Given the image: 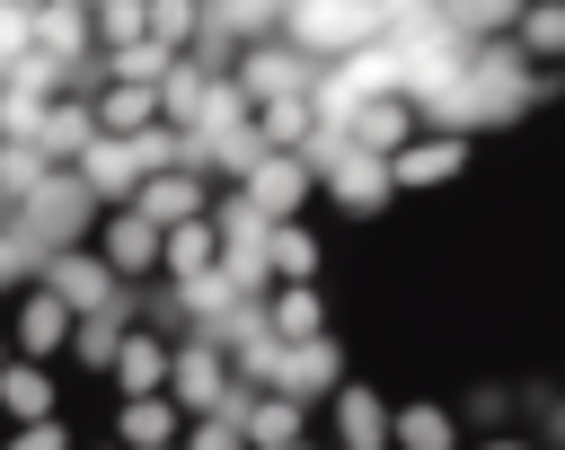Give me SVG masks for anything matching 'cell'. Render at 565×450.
<instances>
[{"label": "cell", "mask_w": 565, "mask_h": 450, "mask_svg": "<svg viewBox=\"0 0 565 450\" xmlns=\"http://www.w3.org/2000/svg\"><path fill=\"white\" fill-rule=\"evenodd\" d=\"M282 35L300 44V53H353V44H371L380 35V9L371 0H291L282 9Z\"/></svg>", "instance_id": "6da1fadb"}, {"label": "cell", "mask_w": 565, "mask_h": 450, "mask_svg": "<svg viewBox=\"0 0 565 450\" xmlns=\"http://www.w3.org/2000/svg\"><path fill=\"white\" fill-rule=\"evenodd\" d=\"M300 194H309L300 150H256V159H247V212H256V221H282Z\"/></svg>", "instance_id": "7a4b0ae2"}, {"label": "cell", "mask_w": 565, "mask_h": 450, "mask_svg": "<svg viewBox=\"0 0 565 450\" xmlns=\"http://www.w3.org/2000/svg\"><path fill=\"white\" fill-rule=\"evenodd\" d=\"M380 168H388V185H441V176L468 168V141H459V132H433V141L415 132V141H397Z\"/></svg>", "instance_id": "3957f363"}, {"label": "cell", "mask_w": 565, "mask_h": 450, "mask_svg": "<svg viewBox=\"0 0 565 450\" xmlns=\"http://www.w3.org/2000/svg\"><path fill=\"white\" fill-rule=\"evenodd\" d=\"M35 265H44V291H53V300H62L71 318H79V309H106V300H115V274H106L97 256H71V247H53V256H35Z\"/></svg>", "instance_id": "277c9868"}, {"label": "cell", "mask_w": 565, "mask_h": 450, "mask_svg": "<svg viewBox=\"0 0 565 450\" xmlns=\"http://www.w3.org/2000/svg\"><path fill=\"white\" fill-rule=\"evenodd\" d=\"M194 203H203V176H194V168H150V176L132 185V212H141V221H159V229L194 221Z\"/></svg>", "instance_id": "5b68a950"}, {"label": "cell", "mask_w": 565, "mask_h": 450, "mask_svg": "<svg viewBox=\"0 0 565 450\" xmlns=\"http://www.w3.org/2000/svg\"><path fill=\"white\" fill-rule=\"evenodd\" d=\"M97 265H106L115 282H124V274H150V265H159V221H141V212L124 203V212L106 221V247H97Z\"/></svg>", "instance_id": "8992f818"}, {"label": "cell", "mask_w": 565, "mask_h": 450, "mask_svg": "<svg viewBox=\"0 0 565 450\" xmlns=\"http://www.w3.org/2000/svg\"><path fill=\"white\" fill-rule=\"evenodd\" d=\"M327 185H335V203H344V212H380V203H388V168H380V159H362V150H344V141L327 150Z\"/></svg>", "instance_id": "52a82bcc"}, {"label": "cell", "mask_w": 565, "mask_h": 450, "mask_svg": "<svg viewBox=\"0 0 565 450\" xmlns=\"http://www.w3.org/2000/svg\"><path fill=\"white\" fill-rule=\"evenodd\" d=\"M212 256H221V229L194 212V221H177V229H159V265L177 274V282H194V274H212Z\"/></svg>", "instance_id": "ba28073f"}, {"label": "cell", "mask_w": 565, "mask_h": 450, "mask_svg": "<svg viewBox=\"0 0 565 450\" xmlns=\"http://www.w3.org/2000/svg\"><path fill=\"white\" fill-rule=\"evenodd\" d=\"M168 379H177L185 406H212V397L230 388V353H221V344H185V353H168Z\"/></svg>", "instance_id": "9c48e42d"}, {"label": "cell", "mask_w": 565, "mask_h": 450, "mask_svg": "<svg viewBox=\"0 0 565 450\" xmlns=\"http://www.w3.org/2000/svg\"><path fill=\"white\" fill-rule=\"evenodd\" d=\"M106 362H115V379H124L132 397H159V388H168V353H159L150 335H115Z\"/></svg>", "instance_id": "30bf717a"}, {"label": "cell", "mask_w": 565, "mask_h": 450, "mask_svg": "<svg viewBox=\"0 0 565 450\" xmlns=\"http://www.w3.org/2000/svg\"><path fill=\"white\" fill-rule=\"evenodd\" d=\"M238 441H247V450H291V441H300V406H291V397L238 406Z\"/></svg>", "instance_id": "8fae6325"}, {"label": "cell", "mask_w": 565, "mask_h": 450, "mask_svg": "<svg viewBox=\"0 0 565 450\" xmlns=\"http://www.w3.org/2000/svg\"><path fill=\"white\" fill-rule=\"evenodd\" d=\"M256 318H265V335H274V344H309V335H318V291H309V282H291V291H282V300H265Z\"/></svg>", "instance_id": "7c38bea8"}, {"label": "cell", "mask_w": 565, "mask_h": 450, "mask_svg": "<svg viewBox=\"0 0 565 450\" xmlns=\"http://www.w3.org/2000/svg\"><path fill=\"white\" fill-rule=\"evenodd\" d=\"M335 424H344V450H388V415H380V397L344 388V397H335Z\"/></svg>", "instance_id": "4fadbf2b"}, {"label": "cell", "mask_w": 565, "mask_h": 450, "mask_svg": "<svg viewBox=\"0 0 565 450\" xmlns=\"http://www.w3.org/2000/svg\"><path fill=\"white\" fill-rule=\"evenodd\" d=\"M141 26H150V44H194L203 35V0H141Z\"/></svg>", "instance_id": "5bb4252c"}, {"label": "cell", "mask_w": 565, "mask_h": 450, "mask_svg": "<svg viewBox=\"0 0 565 450\" xmlns=\"http://www.w3.org/2000/svg\"><path fill=\"white\" fill-rule=\"evenodd\" d=\"M247 132H256L265 150H291V141H309V106H300V97H265Z\"/></svg>", "instance_id": "9a60e30c"}, {"label": "cell", "mask_w": 565, "mask_h": 450, "mask_svg": "<svg viewBox=\"0 0 565 450\" xmlns=\"http://www.w3.org/2000/svg\"><path fill=\"white\" fill-rule=\"evenodd\" d=\"M0 406H9L18 424H44V415H53V388H44V371H35V362L0 371Z\"/></svg>", "instance_id": "2e32d148"}, {"label": "cell", "mask_w": 565, "mask_h": 450, "mask_svg": "<svg viewBox=\"0 0 565 450\" xmlns=\"http://www.w3.org/2000/svg\"><path fill=\"white\" fill-rule=\"evenodd\" d=\"M62 335H71V309H62L53 291H35V300L18 309V344H26V353H44V344H62Z\"/></svg>", "instance_id": "e0dca14e"}, {"label": "cell", "mask_w": 565, "mask_h": 450, "mask_svg": "<svg viewBox=\"0 0 565 450\" xmlns=\"http://www.w3.org/2000/svg\"><path fill=\"white\" fill-rule=\"evenodd\" d=\"M168 432H177L168 397H132L124 406V450H168Z\"/></svg>", "instance_id": "ac0fdd59"}, {"label": "cell", "mask_w": 565, "mask_h": 450, "mask_svg": "<svg viewBox=\"0 0 565 450\" xmlns=\"http://www.w3.org/2000/svg\"><path fill=\"white\" fill-rule=\"evenodd\" d=\"M265 265H274V274H291V282H309V265H318L309 229H282V221H265Z\"/></svg>", "instance_id": "d6986e66"}, {"label": "cell", "mask_w": 565, "mask_h": 450, "mask_svg": "<svg viewBox=\"0 0 565 450\" xmlns=\"http://www.w3.org/2000/svg\"><path fill=\"white\" fill-rule=\"evenodd\" d=\"M388 441H406V450H450V415H441V406H406V415H388Z\"/></svg>", "instance_id": "ffe728a7"}, {"label": "cell", "mask_w": 565, "mask_h": 450, "mask_svg": "<svg viewBox=\"0 0 565 450\" xmlns=\"http://www.w3.org/2000/svg\"><path fill=\"white\" fill-rule=\"evenodd\" d=\"M521 44H530V53L547 62V53L565 44V9H556V0H539V9H521Z\"/></svg>", "instance_id": "44dd1931"}, {"label": "cell", "mask_w": 565, "mask_h": 450, "mask_svg": "<svg viewBox=\"0 0 565 450\" xmlns=\"http://www.w3.org/2000/svg\"><path fill=\"white\" fill-rule=\"evenodd\" d=\"M26 53V0H0V71Z\"/></svg>", "instance_id": "7402d4cb"}, {"label": "cell", "mask_w": 565, "mask_h": 450, "mask_svg": "<svg viewBox=\"0 0 565 450\" xmlns=\"http://www.w3.org/2000/svg\"><path fill=\"white\" fill-rule=\"evenodd\" d=\"M185 450H238V424H230V415H221V424H194Z\"/></svg>", "instance_id": "603a6c76"}, {"label": "cell", "mask_w": 565, "mask_h": 450, "mask_svg": "<svg viewBox=\"0 0 565 450\" xmlns=\"http://www.w3.org/2000/svg\"><path fill=\"white\" fill-rule=\"evenodd\" d=\"M26 265H35V247H26V238H18V229H9V238H0V282H18V274H26Z\"/></svg>", "instance_id": "cb8c5ba5"}, {"label": "cell", "mask_w": 565, "mask_h": 450, "mask_svg": "<svg viewBox=\"0 0 565 450\" xmlns=\"http://www.w3.org/2000/svg\"><path fill=\"white\" fill-rule=\"evenodd\" d=\"M9 450H62V432H53V415H44V424H26V432H18Z\"/></svg>", "instance_id": "d4e9b609"}, {"label": "cell", "mask_w": 565, "mask_h": 450, "mask_svg": "<svg viewBox=\"0 0 565 450\" xmlns=\"http://www.w3.org/2000/svg\"><path fill=\"white\" fill-rule=\"evenodd\" d=\"M486 450H521V441H486Z\"/></svg>", "instance_id": "484cf974"}]
</instances>
